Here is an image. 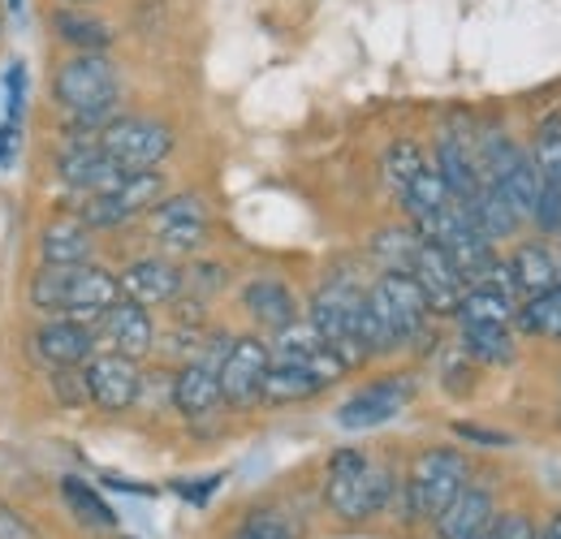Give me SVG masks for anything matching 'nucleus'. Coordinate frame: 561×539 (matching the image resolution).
<instances>
[{
  "mask_svg": "<svg viewBox=\"0 0 561 539\" xmlns=\"http://www.w3.org/2000/svg\"><path fill=\"white\" fill-rule=\"evenodd\" d=\"M53 164H57L61 186H66L70 195H78V199H87V195H108V191H117V186L126 182V169L113 164V160L104 156L100 138H91V135H61Z\"/></svg>",
  "mask_w": 561,
  "mask_h": 539,
  "instance_id": "1a4fd4ad",
  "label": "nucleus"
},
{
  "mask_svg": "<svg viewBox=\"0 0 561 539\" xmlns=\"http://www.w3.org/2000/svg\"><path fill=\"white\" fill-rule=\"evenodd\" d=\"M61 501L70 505L73 523H82L87 531H113V527H117L113 505H108L87 479H78V474H66V479H61Z\"/></svg>",
  "mask_w": 561,
  "mask_h": 539,
  "instance_id": "c756f323",
  "label": "nucleus"
},
{
  "mask_svg": "<svg viewBox=\"0 0 561 539\" xmlns=\"http://www.w3.org/2000/svg\"><path fill=\"white\" fill-rule=\"evenodd\" d=\"M510 272H514V285H518V298H536L545 289H553L561 280V260L540 246V242H523L510 260Z\"/></svg>",
  "mask_w": 561,
  "mask_h": 539,
  "instance_id": "393cba45",
  "label": "nucleus"
},
{
  "mask_svg": "<svg viewBox=\"0 0 561 539\" xmlns=\"http://www.w3.org/2000/svg\"><path fill=\"white\" fill-rule=\"evenodd\" d=\"M44 26L61 53H108L117 44V26L91 4H48Z\"/></svg>",
  "mask_w": 561,
  "mask_h": 539,
  "instance_id": "2eb2a0df",
  "label": "nucleus"
},
{
  "mask_svg": "<svg viewBox=\"0 0 561 539\" xmlns=\"http://www.w3.org/2000/svg\"><path fill=\"white\" fill-rule=\"evenodd\" d=\"M22 117H26V66L9 61L4 66V122L22 126Z\"/></svg>",
  "mask_w": 561,
  "mask_h": 539,
  "instance_id": "e433bc0d",
  "label": "nucleus"
},
{
  "mask_svg": "<svg viewBox=\"0 0 561 539\" xmlns=\"http://www.w3.org/2000/svg\"><path fill=\"white\" fill-rule=\"evenodd\" d=\"M229 539H298V531H294V523L285 514H277V509H251Z\"/></svg>",
  "mask_w": 561,
  "mask_h": 539,
  "instance_id": "c9c22d12",
  "label": "nucleus"
},
{
  "mask_svg": "<svg viewBox=\"0 0 561 539\" xmlns=\"http://www.w3.org/2000/svg\"><path fill=\"white\" fill-rule=\"evenodd\" d=\"M126 539H130V536H126Z\"/></svg>",
  "mask_w": 561,
  "mask_h": 539,
  "instance_id": "3c124183",
  "label": "nucleus"
},
{
  "mask_svg": "<svg viewBox=\"0 0 561 539\" xmlns=\"http://www.w3.org/2000/svg\"><path fill=\"white\" fill-rule=\"evenodd\" d=\"M242 307H247V316H251L264 333H277V329L294 324V320L302 316L294 289H289L280 276H255V280H247V285H242Z\"/></svg>",
  "mask_w": 561,
  "mask_h": 539,
  "instance_id": "412c9836",
  "label": "nucleus"
},
{
  "mask_svg": "<svg viewBox=\"0 0 561 539\" xmlns=\"http://www.w3.org/2000/svg\"><path fill=\"white\" fill-rule=\"evenodd\" d=\"M398 488L402 483L393 479V471L385 462L367 458L363 449H337L324 467V501L346 523H363V518L385 514Z\"/></svg>",
  "mask_w": 561,
  "mask_h": 539,
  "instance_id": "7ed1b4c3",
  "label": "nucleus"
},
{
  "mask_svg": "<svg viewBox=\"0 0 561 539\" xmlns=\"http://www.w3.org/2000/svg\"><path fill=\"white\" fill-rule=\"evenodd\" d=\"M514 324H518L523 333H531V337L561 341V280L553 285V289L527 298V302L514 311Z\"/></svg>",
  "mask_w": 561,
  "mask_h": 539,
  "instance_id": "2f4dec72",
  "label": "nucleus"
},
{
  "mask_svg": "<svg viewBox=\"0 0 561 539\" xmlns=\"http://www.w3.org/2000/svg\"><path fill=\"white\" fill-rule=\"evenodd\" d=\"M151 238L156 246L173 260V255H199L208 246V203L204 195H164L147 211Z\"/></svg>",
  "mask_w": 561,
  "mask_h": 539,
  "instance_id": "9b49d317",
  "label": "nucleus"
},
{
  "mask_svg": "<svg viewBox=\"0 0 561 539\" xmlns=\"http://www.w3.org/2000/svg\"><path fill=\"white\" fill-rule=\"evenodd\" d=\"M4 4H9V9H22V0H4Z\"/></svg>",
  "mask_w": 561,
  "mask_h": 539,
  "instance_id": "09e8293b",
  "label": "nucleus"
},
{
  "mask_svg": "<svg viewBox=\"0 0 561 539\" xmlns=\"http://www.w3.org/2000/svg\"><path fill=\"white\" fill-rule=\"evenodd\" d=\"M420 169H427V156H423L420 142L398 138V142L385 151V182H389V191H393V195H402V191L420 177Z\"/></svg>",
  "mask_w": 561,
  "mask_h": 539,
  "instance_id": "72a5a7b5",
  "label": "nucleus"
},
{
  "mask_svg": "<svg viewBox=\"0 0 561 539\" xmlns=\"http://www.w3.org/2000/svg\"><path fill=\"white\" fill-rule=\"evenodd\" d=\"M420 246H423V238L411 225H402V229H380V233L371 238V255L385 264V272H411Z\"/></svg>",
  "mask_w": 561,
  "mask_h": 539,
  "instance_id": "473e14b6",
  "label": "nucleus"
},
{
  "mask_svg": "<svg viewBox=\"0 0 561 539\" xmlns=\"http://www.w3.org/2000/svg\"><path fill=\"white\" fill-rule=\"evenodd\" d=\"M367 302L380 316V324L389 329V337H393L398 349L415 345L427 333L432 311H427V298H423V289L415 285L411 272H385V276H376V285H367Z\"/></svg>",
  "mask_w": 561,
  "mask_h": 539,
  "instance_id": "0eeeda50",
  "label": "nucleus"
},
{
  "mask_svg": "<svg viewBox=\"0 0 561 539\" xmlns=\"http://www.w3.org/2000/svg\"><path fill=\"white\" fill-rule=\"evenodd\" d=\"M531 164L545 182H561V113H553L549 122L536 126V138H531Z\"/></svg>",
  "mask_w": 561,
  "mask_h": 539,
  "instance_id": "f704fd0d",
  "label": "nucleus"
},
{
  "mask_svg": "<svg viewBox=\"0 0 561 539\" xmlns=\"http://www.w3.org/2000/svg\"><path fill=\"white\" fill-rule=\"evenodd\" d=\"M173 126L160 117H142V113H117L104 130H100V147L113 164H122L126 173L139 169H160L173 151Z\"/></svg>",
  "mask_w": 561,
  "mask_h": 539,
  "instance_id": "423d86ee",
  "label": "nucleus"
},
{
  "mask_svg": "<svg viewBox=\"0 0 561 539\" xmlns=\"http://www.w3.org/2000/svg\"><path fill=\"white\" fill-rule=\"evenodd\" d=\"M117 285H122V298L139 302V307H169L182 298V285H186V272L178 268L169 255H142L135 264L117 272Z\"/></svg>",
  "mask_w": 561,
  "mask_h": 539,
  "instance_id": "f3484780",
  "label": "nucleus"
},
{
  "mask_svg": "<svg viewBox=\"0 0 561 539\" xmlns=\"http://www.w3.org/2000/svg\"><path fill=\"white\" fill-rule=\"evenodd\" d=\"M22 151V126L18 122H0V169H13Z\"/></svg>",
  "mask_w": 561,
  "mask_h": 539,
  "instance_id": "79ce46f5",
  "label": "nucleus"
},
{
  "mask_svg": "<svg viewBox=\"0 0 561 539\" xmlns=\"http://www.w3.org/2000/svg\"><path fill=\"white\" fill-rule=\"evenodd\" d=\"M462 333V354L471 363H484V367H510L514 363V337H510V324H458Z\"/></svg>",
  "mask_w": 561,
  "mask_h": 539,
  "instance_id": "c85d7f7f",
  "label": "nucleus"
},
{
  "mask_svg": "<svg viewBox=\"0 0 561 539\" xmlns=\"http://www.w3.org/2000/svg\"><path fill=\"white\" fill-rule=\"evenodd\" d=\"M225 474H208V479H178L173 483V492L178 496H186V501H195V505H204L211 492H216V483H220Z\"/></svg>",
  "mask_w": 561,
  "mask_h": 539,
  "instance_id": "a19ab883",
  "label": "nucleus"
},
{
  "mask_svg": "<svg viewBox=\"0 0 561 539\" xmlns=\"http://www.w3.org/2000/svg\"><path fill=\"white\" fill-rule=\"evenodd\" d=\"M471 483V462L467 454L458 449H423L420 458L411 462V474L402 479V496H407V514L423 518V523H436L440 509Z\"/></svg>",
  "mask_w": 561,
  "mask_h": 539,
  "instance_id": "20e7f679",
  "label": "nucleus"
},
{
  "mask_svg": "<svg viewBox=\"0 0 561 539\" xmlns=\"http://www.w3.org/2000/svg\"><path fill=\"white\" fill-rule=\"evenodd\" d=\"M329 385L311 371V367H298V363H273L268 376H264V393L260 402L268 405H294V402H311L320 398Z\"/></svg>",
  "mask_w": 561,
  "mask_h": 539,
  "instance_id": "a878e982",
  "label": "nucleus"
},
{
  "mask_svg": "<svg viewBox=\"0 0 561 539\" xmlns=\"http://www.w3.org/2000/svg\"><path fill=\"white\" fill-rule=\"evenodd\" d=\"M411 276H415V285L423 289L432 316H454V311H458V302H462V294H467V276L454 268V260H449L440 246L423 242L415 264H411Z\"/></svg>",
  "mask_w": 561,
  "mask_h": 539,
  "instance_id": "6ab92c4d",
  "label": "nucleus"
},
{
  "mask_svg": "<svg viewBox=\"0 0 561 539\" xmlns=\"http://www.w3.org/2000/svg\"><path fill=\"white\" fill-rule=\"evenodd\" d=\"M432 169L440 173L445 191L454 195V203H467L480 186H484V173H480V156H476V138L462 135H440L436 138V160Z\"/></svg>",
  "mask_w": 561,
  "mask_h": 539,
  "instance_id": "aec40b11",
  "label": "nucleus"
},
{
  "mask_svg": "<svg viewBox=\"0 0 561 539\" xmlns=\"http://www.w3.org/2000/svg\"><path fill=\"white\" fill-rule=\"evenodd\" d=\"M518 311V302L492 285H467L462 302H458V324H510Z\"/></svg>",
  "mask_w": 561,
  "mask_h": 539,
  "instance_id": "7c9ffc66",
  "label": "nucleus"
},
{
  "mask_svg": "<svg viewBox=\"0 0 561 539\" xmlns=\"http://www.w3.org/2000/svg\"><path fill=\"white\" fill-rule=\"evenodd\" d=\"M0 39H4V9H0Z\"/></svg>",
  "mask_w": 561,
  "mask_h": 539,
  "instance_id": "8fccbe9b",
  "label": "nucleus"
},
{
  "mask_svg": "<svg viewBox=\"0 0 561 539\" xmlns=\"http://www.w3.org/2000/svg\"><path fill=\"white\" fill-rule=\"evenodd\" d=\"M458 207H462V216H467V220H471V225H476V229H480L489 242L514 238V229L523 225V216H518L510 203L501 199L489 182H484V186H480V191H476L467 203H458Z\"/></svg>",
  "mask_w": 561,
  "mask_h": 539,
  "instance_id": "cd10ccee",
  "label": "nucleus"
},
{
  "mask_svg": "<svg viewBox=\"0 0 561 539\" xmlns=\"http://www.w3.org/2000/svg\"><path fill=\"white\" fill-rule=\"evenodd\" d=\"M26 298L39 316H70L82 324H95L122 298V285H117V272L100 268L95 260L91 264H39L26 285Z\"/></svg>",
  "mask_w": 561,
  "mask_h": 539,
  "instance_id": "f03ea898",
  "label": "nucleus"
},
{
  "mask_svg": "<svg viewBox=\"0 0 561 539\" xmlns=\"http://www.w3.org/2000/svg\"><path fill=\"white\" fill-rule=\"evenodd\" d=\"M420 385L411 371H389L371 385H363L358 393H351L346 402L337 405V427L342 432H371V427H385L393 423L407 405L415 402Z\"/></svg>",
  "mask_w": 561,
  "mask_h": 539,
  "instance_id": "9d476101",
  "label": "nucleus"
},
{
  "mask_svg": "<svg viewBox=\"0 0 561 539\" xmlns=\"http://www.w3.org/2000/svg\"><path fill=\"white\" fill-rule=\"evenodd\" d=\"M82 376H87L91 405H100V410H108V414H122V410L139 405V393H142L139 358L95 349V354H91V363L82 367Z\"/></svg>",
  "mask_w": 561,
  "mask_h": 539,
  "instance_id": "ddd939ff",
  "label": "nucleus"
},
{
  "mask_svg": "<svg viewBox=\"0 0 561 539\" xmlns=\"http://www.w3.org/2000/svg\"><path fill=\"white\" fill-rule=\"evenodd\" d=\"M454 432H458L462 440H471V445H492V449L510 445V436H505V432H489V427H471V423H458Z\"/></svg>",
  "mask_w": 561,
  "mask_h": 539,
  "instance_id": "37998d69",
  "label": "nucleus"
},
{
  "mask_svg": "<svg viewBox=\"0 0 561 539\" xmlns=\"http://www.w3.org/2000/svg\"><path fill=\"white\" fill-rule=\"evenodd\" d=\"M273 367V354H268V341L260 337H233L220 367H216V380H220V398L238 410L260 402L264 393V376Z\"/></svg>",
  "mask_w": 561,
  "mask_h": 539,
  "instance_id": "f8f14e48",
  "label": "nucleus"
},
{
  "mask_svg": "<svg viewBox=\"0 0 561 539\" xmlns=\"http://www.w3.org/2000/svg\"><path fill=\"white\" fill-rule=\"evenodd\" d=\"M492 191L501 195V199L510 203L523 220H531V211H536V199H540V191H545V177L536 173V164H531V156L527 151H518V160L514 164H505L496 177L489 182Z\"/></svg>",
  "mask_w": 561,
  "mask_h": 539,
  "instance_id": "bb28decb",
  "label": "nucleus"
},
{
  "mask_svg": "<svg viewBox=\"0 0 561 539\" xmlns=\"http://www.w3.org/2000/svg\"><path fill=\"white\" fill-rule=\"evenodd\" d=\"M480 539H540L527 514H492L489 531Z\"/></svg>",
  "mask_w": 561,
  "mask_h": 539,
  "instance_id": "58836bf2",
  "label": "nucleus"
},
{
  "mask_svg": "<svg viewBox=\"0 0 561 539\" xmlns=\"http://www.w3.org/2000/svg\"><path fill=\"white\" fill-rule=\"evenodd\" d=\"M95 341H100V349H108V354L147 358L151 345H156L151 311L139 307V302H130V298H117V302L95 320Z\"/></svg>",
  "mask_w": 561,
  "mask_h": 539,
  "instance_id": "a211bd4d",
  "label": "nucleus"
},
{
  "mask_svg": "<svg viewBox=\"0 0 561 539\" xmlns=\"http://www.w3.org/2000/svg\"><path fill=\"white\" fill-rule=\"evenodd\" d=\"M104 483H108V488H117V492H135V496H156V488H142V483H135V479H117V474H108Z\"/></svg>",
  "mask_w": 561,
  "mask_h": 539,
  "instance_id": "a18cd8bd",
  "label": "nucleus"
},
{
  "mask_svg": "<svg viewBox=\"0 0 561 539\" xmlns=\"http://www.w3.org/2000/svg\"><path fill=\"white\" fill-rule=\"evenodd\" d=\"M100 349L95 341V324H82L70 316H44L31 333V354L48 367V371H61V367H87L91 354Z\"/></svg>",
  "mask_w": 561,
  "mask_h": 539,
  "instance_id": "4468645a",
  "label": "nucleus"
},
{
  "mask_svg": "<svg viewBox=\"0 0 561 539\" xmlns=\"http://www.w3.org/2000/svg\"><path fill=\"white\" fill-rule=\"evenodd\" d=\"M53 393H57V402L61 405H87L91 402L82 367H61V371H53Z\"/></svg>",
  "mask_w": 561,
  "mask_h": 539,
  "instance_id": "4c0bfd02",
  "label": "nucleus"
},
{
  "mask_svg": "<svg viewBox=\"0 0 561 539\" xmlns=\"http://www.w3.org/2000/svg\"><path fill=\"white\" fill-rule=\"evenodd\" d=\"M0 539H35L22 514H13L9 505H0Z\"/></svg>",
  "mask_w": 561,
  "mask_h": 539,
  "instance_id": "c03bdc74",
  "label": "nucleus"
},
{
  "mask_svg": "<svg viewBox=\"0 0 561 539\" xmlns=\"http://www.w3.org/2000/svg\"><path fill=\"white\" fill-rule=\"evenodd\" d=\"M363 298H367V289H358L354 280H342V276H337V280H329V285H320V289L311 294V311H307V320L320 329V337L329 341V349L346 363V371L371 363L367 349H363V341H358V311H363Z\"/></svg>",
  "mask_w": 561,
  "mask_h": 539,
  "instance_id": "39448f33",
  "label": "nucleus"
},
{
  "mask_svg": "<svg viewBox=\"0 0 561 539\" xmlns=\"http://www.w3.org/2000/svg\"><path fill=\"white\" fill-rule=\"evenodd\" d=\"M225 285H229V272L220 268V264H191L182 294H186V289H195V294H216V289H225Z\"/></svg>",
  "mask_w": 561,
  "mask_h": 539,
  "instance_id": "ea45409f",
  "label": "nucleus"
},
{
  "mask_svg": "<svg viewBox=\"0 0 561 539\" xmlns=\"http://www.w3.org/2000/svg\"><path fill=\"white\" fill-rule=\"evenodd\" d=\"M95 229H87L73 211H61L39 229V264H91Z\"/></svg>",
  "mask_w": 561,
  "mask_h": 539,
  "instance_id": "4be33fe9",
  "label": "nucleus"
},
{
  "mask_svg": "<svg viewBox=\"0 0 561 539\" xmlns=\"http://www.w3.org/2000/svg\"><path fill=\"white\" fill-rule=\"evenodd\" d=\"M492 514H496V505H492L489 488L467 483V488L440 509V518H436V536L440 539H480L484 531H489Z\"/></svg>",
  "mask_w": 561,
  "mask_h": 539,
  "instance_id": "5701e85b",
  "label": "nucleus"
},
{
  "mask_svg": "<svg viewBox=\"0 0 561 539\" xmlns=\"http://www.w3.org/2000/svg\"><path fill=\"white\" fill-rule=\"evenodd\" d=\"M225 402L220 398V380H216V367H208L204 358H186L173 376V405L178 414L186 418H204L216 405Z\"/></svg>",
  "mask_w": 561,
  "mask_h": 539,
  "instance_id": "b1692460",
  "label": "nucleus"
},
{
  "mask_svg": "<svg viewBox=\"0 0 561 539\" xmlns=\"http://www.w3.org/2000/svg\"><path fill=\"white\" fill-rule=\"evenodd\" d=\"M48 95L61 117V135H91L122 113V73L108 53H61L48 73Z\"/></svg>",
  "mask_w": 561,
  "mask_h": 539,
  "instance_id": "f257e3e1",
  "label": "nucleus"
},
{
  "mask_svg": "<svg viewBox=\"0 0 561 539\" xmlns=\"http://www.w3.org/2000/svg\"><path fill=\"white\" fill-rule=\"evenodd\" d=\"M268 354H273V363H298V367H311L324 385H333V380H342L346 376V363L329 349V341L320 337V329L311 324V320H294V324H285L273 333L268 341Z\"/></svg>",
  "mask_w": 561,
  "mask_h": 539,
  "instance_id": "dca6fc26",
  "label": "nucleus"
},
{
  "mask_svg": "<svg viewBox=\"0 0 561 539\" xmlns=\"http://www.w3.org/2000/svg\"><path fill=\"white\" fill-rule=\"evenodd\" d=\"M540 539H561V514L553 518V523H549V531H545Z\"/></svg>",
  "mask_w": 561,
  "mask_h": 539,
  "instance_id": "49530a36",
  "label": "nucleus"
},
{
  "mask_svg": "<svg viewBox=\"0 0 561 539\" xmlns=\"http://www.w3.org/2000/svg\"><path fill=\"white\" fill-rule=\"evenodd\" d=\"M53 4H95V0H53Z\"/></svg>",
  "mask_w": 561,
  "mask_h": 539,
  "instance_id": "de8ad7c7",
  "label": "nucleus"
},
{
  "mask_svg": "<svg viewBox=\"0 0 561 539\" xmlns=\"http://www.w3.org/2000/svg\"><path fill=\"white\" fill-rule=\"evenodd\" d=\"M160 199H164V173L160 169H139V173H126V182L117 191L78 199L73 216L87 229H122V225L147 216Z\"/></svg>",
  "mask_w": 561,
  "mask_h": 539,
  "instance_id": "6e6552de",
  "label": "nucleus"
}]
</instances>
